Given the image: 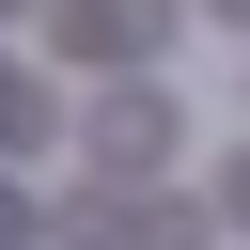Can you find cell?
<instances>
[{"label": "cell", "instance_id": "cell-4", "mask_svg": "<svg viewBox=\"0 0 250 250\" xmlns=\"http://www.w3.org/2000/svg\"><path fill=\"white\" fill-rule=\"evenodd\" d=\"M16 234H31V219H16V188H0V250H16Z\"/></svg>", "mask_w": 250, "mask_h": 250}, {"label": "cell", "instance_id": "cell-2", "mask_svg": "<svg viewBox=\"0 0 250 250\" xmlns=\"http://www.w3.org/2000/svg\"><path fill=\"white\" fill-rule=\"evenodd\" d=\"M62 47H156V0H94V16L62 0Z\"/></svg>", "mask_w": 250, "mask_h": 250}, {"label": "cell", "instance_id": "cell-1", "mask_svg": "<svg viewBox=\"0 0 250 250\" xmlns=\"http://www.w3.org/2000/svg\"><path fill=\"white\" fill-rule=\"evenodd\" d=\"M156 125H172L156 94H109V109H94V156H109V172H156Z\"/></svg>", "mask_w": 250, "mask_h": 250}, {"label": "cell", "instance_id": "cell-5", "mask_svg": "<svg viewBox=\"0 0 250 250\" xmlns=\"http://www.w3.org/2000/svg\"><path fill=\"white\" fill-rule=\"evenodd\" d=\"M219 16H234V31H250V0H219Z\"/></svg>", "mask_w": 250, "mask_h": 250}, {"label": "cell", "instance_id": "cell-3", "mask_svg": "<svg viewBox=\"0 0 250 250\" xmlns=\"http://www.w3.org/2000/svg\"><path fill=\"white\" fill-rule=\"evenodd\" d=\"M16 141H47V125H31V78L0 62V156H16Z\"/></svg>", "mask_w": 250, "mask_h": 250}]
</instances>
